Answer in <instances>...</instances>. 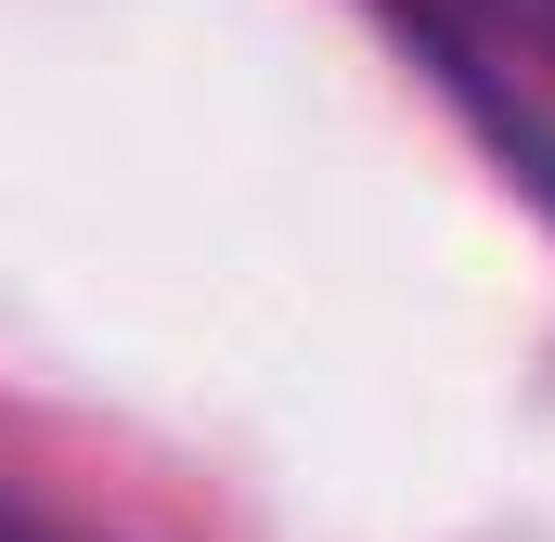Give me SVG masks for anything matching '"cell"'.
Returning <instances> with one entry per match:
<instances>
[{"label": "cell", "instance_id": "6da1fadb", "mask_svg": "<svg viewBox=\"0 0 555 542\" xmlns=\"http://www.w3.org/2000/svg\"><path fill=\"white\" fill-rule=\"evenodd\" d=\"M439 91L555 194V0H388Z\"/></svg>", "mask_w": 555, "mask_h": 542}]
</instances>
